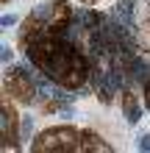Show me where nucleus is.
Instances as JSON below:
<instances>
[{
    "label": "nucleus",
    "mask_w": 150,
    "mask_h": 153,
    "mask_svg": "<svg viewBox=\"0 0 150 153\" xmlns=\"http://www.w3.org/2000/svg\"><path fill=\"white\" fill-rule=\"evenodd\" d=\"M14 22H17L14 14H3V28H8V25H14Z\"/></svg>",
    "instance_id": "obj_9"
},
{
    "label": "nucleus",
    "mask_w": 150,
    "mask_h": 153,
    "mask_svg": "<svg viewBox=\"0 0 150 153\" xmlns=\"http://www.w3.org/2000/svg\"><path fill=\"white\" fill-rule=\"evenodd\" d=\"M31 150H36V153H50V150L75 153V150H81V131L69 128V125L47 128V131H42L39 137L31 142Z\"/></svg>",
    "instance_id": "obj_1"
},
{
    "label": "nucleus",
    "mask_w": 150,
    "mask_h": 153,
    "mask_svg": "<svg viewBox=\"0 0 150 153\" xmlns=\"http://www.w3.org/2000/svg\"><path fill=\"white\" fill-rule=\"evenodd\" d=\"M83 3H95V0H83Z\"/></svg>",
    "instance_id": "obj_10"
},
{
    "label": "nucleus",
    "mask_w": 150,
    "mask_h": 153,
    "mask_svg": "<svg viewBox=\"0 0 150 153\" xmlns=\"http://www.w3.org/2000/svg\"><path fill=\"white\" fill-rule=\"evenodd\" d=\"M81 150H103V153H109L111 145L98 131H81Z\"/></svg>",
    "instance_id": "obj_5"
},
{
    "label": "nucleus",
    "mask_w": 150,
    "mask_h": 153,
    "mask_svg": "<svg viewBox=\"0 0 150 153\" xmlns=\"http://www.w3.org/2000/svg\"><path fill=\"white\" fill-rule=\"evenodd\" d=\"M142 92H145V106H147V111H150V75L145 78V84H142Z\"/></svg>",
    "instance_id": "obj_6"
},
{
    "label": "nucleus",
    "mask_w": 150,
    "mask_h": 153,
    "mask_svg": "<svg viewBox=\"0 0 150 153\" xmlns=\"http://www.w3.org/2000/svg\"><path fill=\"white\" fill-rule=\"evenodd\" d=\"M3 86H6V92H11V97H17V100L25 103V106H31V103L39 97L36 78H33V73H28V70H22V67L6 70Z\"/></svg>",
    "instance_id": "obj_2"
},
{
    "label": "nucleus",
    "mask_w": 150,
    "mask_h": 153,
    "mask_svg": "<svg viewBox=\"0 0 150 153\" xmlns=\"http://www.w3.org/2000/svg\"><path fill=\"white\" fill-rule=\"evenodd\" d=\"M14 59V53H11V48L8 45H3V64H8V61Z\"/></svg>",
    "instance_id": "obj_8"
},
{
    "label": "nucleus",
    "mask_w": 150,
    "mask_h": 153,
    "mask_svg": "<svg viewBox=\"0 0 150 153\" xmlns=\"http://www.w3.org/2000/svg\"><path fill=\"white\" fill-rule=\"evenodd\" d=\"M120 106H122L125 114H128V125H136L139 117H142V106H139V100L134 97V92L125 89V86L120 89Z\"/></svg>",
    "instance_id": "obj_4"
},
{
    "label": "nucleus",
    "mask_w": 150,
    "mask_h": 153,
    "mask_svg": "<svg viewBox=\"0 0 150 153\" xmlns=\"http://www.w3.org/2000/svg\"><path fill=\"white\" fill-rule=\"evenodd\" d=\"M139 150H150V134H142V137H139Z\"/></svg>",
    "instance_id": "obj_7"
},
{
    "label": "nucleus",
    "mask_w": 150,
    "mask_h": 153,
    "mask_svg": "<svg viewBox=\"0 0 150 153\" xmlns=\"http://www.w3.org/2000/svg\"><path fill=\"white\" fill-rule=\"evenodd\" d=\"M22 120L17 117L14 106H8V95L3 97V150H17V139H20V134H17V125Z\"/></svg>",
    "instance_id": "obj_3"
}]
</instances>
